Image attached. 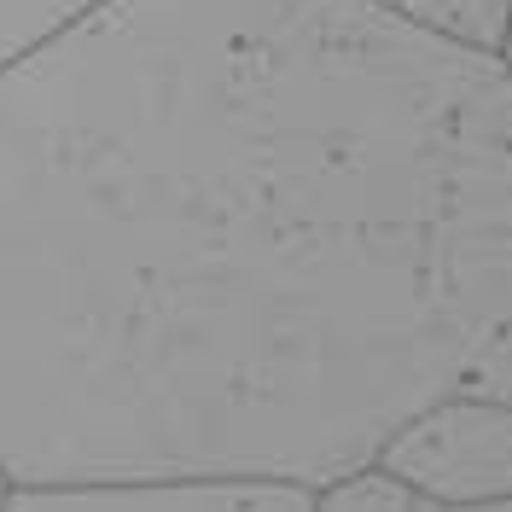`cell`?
I'll return each instance as SVG.
<instances>
[{
  "label": "cell",
  "mask_w": 512,
  "mask_h": 512,
  "mask_svg": "<svg viewBox=\"0 0 512 512\" xmlns=\"http://www.w3.org/2000/svg\"><path fill=\"white\" fill-rule=\"evenodd\" d=\"M396 18H408L419 30L443 35L454 47H472V53H495L507 47L512 35V0H384Z\"/></svg>",
  "instance_id": "4"
},
{
  "label": "cell",
  "mask_w": 512,
  "mask_h": 512,
  "mask_svg": "<svg viewBox=\"0 0 512 512\" xmlns=\"http://www.w3.org/2000/svg\"><path fill=\"white\" fill-rule=\"evenodd\" d=\"M0 512H320V495L297 489V483H204V478L12 483Z\"/></svg>",
  "instance_id": "3"
},
{
  "label": "cell",
  "mask_w": 512,
  "mask_h": 512,
  "mask_svg": "<svg viewBox=\"0 0 512 512\" xmlns=\"http://www.w3.org/2000/svg\"><path fill=\"white\" fill-rule=\"evenodd\" d=\"M6 495H12V472L0 466V507H6Z\"/></svg>",
  "instance_id": "7"
},
{
  "label": "cell",
  "mask_w": 512,
  "mask_h": 512,
  "mask_svg": "<svg viewBox=\"0 0 512 512\" xmlns=\"http://www.w3.org/2000/svg\"><path fill=\"white\" fill-rule=\"evenodd\" d=\"M373 472L437 507H512V396L460 390L419 408Z\"/></svg>",
  "instance_id": "2"
},
{
  "label": "cell",
  "mask_w": 512,
  "mask_h": 512,
  "mask_svg": "<svg viewBox=\"0 0 512 512\" xmlns=\"http://www.w3.org/2000/svg\"><path fill=\"white\" fill-rule=\"evenodd\" d=\"M99 0H0V70L30 59L35 47H47L53 35L82 24Z\"/></svg>",
  "instance_id": "5"
},
{
  "label": "cell",
  "mask_w": 512,
  "mask_h": 512,
  "mask_svg": "<svg viewBox=\"0 0 512 512\" xmlns=\"http://www.w3.org/2000/svg\"><path fill=\"white\" fill-rule=\"evenodd\" d=\"M501 64H507V70H512V35H507V47H501Z\"/></svg>",
  "instance_id": "8"
},
{
  "label": "cell",
  "mask_w": 512,
  "mask_h": 512,
  "mask_svg": "<svg viewBox=\"0 0 512 512\" xmlns=\"http://www.w3.org/2000/svg\"><path fill=\"white\" fill-rule=\"evenodd\" d=\"M320 512H512V507H437V501L408 495L402 483H390L384 472H361V478L320 489Z\"/></svg>",
  "instance_id": "6"
},
{
  "label": "cell",
  "mask_w": 512,
  "mask_h": 512,
  "mask_svg": "<svg viewBox=\"0 0 512 512\" xmlns=\"http://www.w3.org/2000/svg\"><path fill=\"white\" fill-rule=\"evenodd\" d=\"M512 396V70L384 0H99L0 70L12 483L373 472Z\"/></svg>",
  "instance_id": "1"
}]
</instances>
